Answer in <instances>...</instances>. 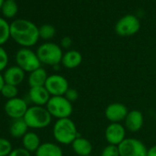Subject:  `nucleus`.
<instances>
[{
  "label": "nucleus",
  "instance_id": "obj_1",
  "mask_svg": "<svg viewBox=\"0 0 156 156\" xmlns=\"http://www.w3.org/2000/svg\"><path fill=\"white\" fill-rule=\"evenodd\" d=\"M10 38L22 48H30L40 39L39 28L28 20H15L10 23Z\"/></svg>",
  "mask_w": 156,
  "mask_h": 156
},
{
  "label": "nucleus",
  "instance_id": "obj_2",
  "mask_svg": "<svg viewBox=\"0 0 156 156\" xmlns=\"http://www.w3.org/2000/svg\"><path fill=\"white\" fill-rule=\"evenodd\" d=\"M52 135L56 142L62 145H71L79 136L75 123L70 118L56 119L52 127Z\"/></svg>",
  "mask_w": 156,
  "mask_h": 156
},
{
  "label": "nucleus",
  "instance_id": "obj_3",
  "mask_svg": "<svg viewBox=\"0 0 156 156\" xmlns=\"http://www.w3.org/2000/svg\"><path fill=\"white\" fill-rule=\"evenodd\" d=\"M23 119L28 127L33 129H45L51 125L52 120V117L46 107L34 105L28 108Z\"/></svg>",
  "mask_w": 156,
  "mask_h": 156
},
{
  "label": "nucleus",
  "instance_id": "obj_4",
  "mask_svg": "<svg viewBox=\"0 0 156 156\" xmlns=\"http://www.w3.org/2000/svg\"><path fill=\"white\" fill-rule=\"evenodd\" d=\"M36 53L41 62V64L49 66H56L62 62V48L53 42H45L40 45L36 51Z\"/></svg>",
  "mask_w": 156,
  "mask_h": 156
},
{
  "label": "nucleus",
  "instance_id": "obj_5",
  "mask_svg": "<svg viewBox=\"0 0 156 156\" xmlns=\"http://www.w3.org/2000/svg\"><path fill=\"white\" fill-rule=\"evenodd\" d=\"M46 108L51 117L57 119L70 118L73 111V103L70 102L64 96L51 97L46 105Z\"/></svg>",
  "mask_w": 156,
  "mask_h": 156
},
{
  "label": "nucleus",
  "instance_id": "obj_6",
  "mask_svg": "<svg viewBox=\"0 0 156 156\" xmlns=\"http://www.w3.org/2000/svg\"><path fill=\"white\" fill-rule=\"evenodd\" d=\"M16 64L25 73H31L41 67V62L36 53L30 48L20 49L15 55Z\"/></svg>",
  "mask_w": 156,
  "mask_h": 156
},
{
  "label": "nucleus",
  "instance_id": "obj_7",
  "mask_svg": "<svg viewBox=\"0 0 156 156\" xmlns=\"http://www.w3.org/2000/svg\"><path fill=\"white\" fill-rule=\"evenodd\" d=\"M120 156H147L148 148L136 138H126L119 146Z\"/></svg>",
  "mask_w": 156,
  "mask_h": 156
},
{
  "label": "nucleus",
  "instance_id": "obj_8",
  "mask_svg": "<svg viewBox=\"0 0 156 156\" xmlns=\"http://www.w3.org/2000/svg\"><path fill=\"white\" fill-rule=\"evenodd\" d=\"M44 87L51 97L64 96L67 90L70 88L68 80L64 76L58 73L50 74Z\"/></svg>",
  "mask_w": 156,
  "mask_h": 156
},
{
  "label": "nucleus",
  "instance_id": "obj_9",
  "mask_svg": "<svg viewBox=\"0 0 156 156\" xmlns=\"http://www.w3.org/2000/svg\"><path fill=\"white\" fill-rule=\"evenodd\" d=\"M140 29V23L137 17L126 15L121 18L115 26V31L122 37H129L136 34Z\"/></svg>",
  "mask_w": 156,
  "mask_h": 156
},
{
  "label": "nucleus",
  "instance_id": "obj_10",
  "mask_svg": "<svg viewBox=\"0 0 156 156\" xmlns=\"http://www.w3.org/2000/svg\"><path fill=\"white\" fill-rule=\"evenodd\" d=\"M28 103L25 99L18 97L9 100H7L4 106V110L7 116L13 119H23L28 108Z\"/></svg>",
  "mask_w": 156,
  "mask_h": 156
},
{
  "label": "nucleus",
  "instance_id": "obj_11",
  "mask_svg": "<svg viewBox=\"0 0 156 156\" xmlns=\"http://www.w3.org/2000/svg\"><path fill=\"white\" fill-rule=\"evenodd\" d=\"M126 128L120 123H110L105 129V138L108 144L119 146L126 139Z\"/></svg>",
  "mask_w": 156,
  "mask_h": 156
},
{
  "label": "nucleus",
  "instance_id": "obj_12",
  "mask_svg": "<svg viewBox=\"0 0 156 156\" xmlns=\"http://www.w3.org/2000/svg\"><path fill=\"white\" fill-rule=\"evenodd\" d=\"M129 110L122 103H111L105 109V117L110 123H120L125 120Z\"/></svg>",
  "mask_w": 156,
  "mask_h": 156
},
{
  "label": "nucleus",
  "instance_id": "obj_13",
  "mask_svg": "<svg viewBox=\"0 0 156 156\" xmlns=\"http://www.w3.org/2000/svg\"><path fill=\"white\" fill-rule=\"evenodd\" d=\"M3 77L6 84L18 87L20 84H22L23 81L25 80L26 73L16 64L9 66L3 72Z\"/></svg>",
  "mask_w": 156,
  "mask_h": 156
},
{
  "label": "nucleus",
  "instance_id": "obj_14",
  "mask_svg": "<svg viewBox=\"0 0 156 156\" xmlns=\"http://www.w3.org/2000/svg\"><path fill=\"white\" fill-rule=\"evenodd\" d=\"M125 128L127 130L130 132H137L141 129L143 123H144V117L143 114L137 109H133L129 111L125 120Z\"/></svg>",
  "mask_w": 156,
  "mask_h": 156
},
{
  "label": "nucleus",
  "instance_id": "obj_15",
  "mask_svg": "<svg viewBox=\"0 0 156 156\" xmlns=\"http://www.w3.org/2000/svg\"><path fill=\"white\" fill-rule=\"evenodd\" d=\"M29 99L34 106L46 107L47 103L51 98V95L45 88V87H30L29 90Z\"/></svg>",
  "mask_w": 156,
  "mask_h": 156
},
{
  "label": "nucleus",
  "instance_id": "obj_16",
  "mask_svg": "<svg viewBox=\"0 0 156 156\" xmlns=\"http://www.w3.org/2000/svg\"><path fill=\"white\" fill-rule=\"evenodd\" d=\"M83 62V56L82 54L75 50H70L67 51L62 55V65L69 70L75 69L79 66Z\"/></svg>",
  "mask_w": 156,
  "mask_h": 156
},
{
  "label": "nucleus",
  "instance_id": "obj_17",
  "mask_svg": "<svg viewBox=\"0 0 156 156\" xmlns=\"http://www.w3.org/2000/svg\"><path fill=\"white\" fill-rule=\"evenodd\" d=\"M72 149L78 156H88L93 151L92 143L86 138L78 136L71 144Z\"/></svg>",
  "mask_w": 156,
  "mask_h": 156
},
{
  "label": "nucleus",
  "instance_id": "obj_18",
  "mask_svg": "<svg viewBox=\"0 0 156 156\" xmlns=\"http://www.w3.org/2000/svg\"><path fill=\"white\" fill-rule=\"evenodd\" d=\"M48 73L43 67H40L35 71L29 73L28 76V84L30 87H44L48 79Z\"/></svg>",
  "mask_w": 156,
  "mask_h": 156
},
{
  "label": "nucleus",
  "instance_id": "obj_19",
  "mask_svg": "<svg viewBox=\"0 0 156 156\" xmlns=\"http://www.w3.org/2000/svg\"><path fill=\"white\" fill-rule=\"evenodd\" d=\"M35 156H63V151L59 144L48 141L41 144Z\"/></svg>",
  "mask_w": 156,
  "mask_h": 156
},
{
  "label": "nucleus",
  "instance_id": "obj_20",
  "mask_svg": "<svg viewBox=\"0 0 156 156\" xmlns=\"http://www.w3.org/2000/svg\"><path fill=\"white\" fill-rule=\"evenodd\" d=\"M21 143L24 149H26L30 152H34V153L41 144L40 136L34 131H28L23 136Z\"/></svg>",
  "mask_w": 156,
  "mask_h": 156
},
{
  "label": "nucleus",
  "instance_id": "obj_21",
  "mask_svg": "<svg viewBox=\"0 0 156 156\" xmlns=\"http://www.w3.org/2000/svg\"><path fill=\"white\" fill-rule=\"evenodd\" d=\"M29 127L25 122L24 119H13L9 126V133L13 138L20 139L23 138V136L29 131Z\"/></svg>",
  "mask_w": 156,
  "mask_h": 156
},
{
  "label": "nucleus",
  "instance_id": "obj_22",
  "mask_svg": "<svg viewBox=\"0 0 156 156\" xmlns=\"http://www.w3.org/2000/svg\"><path fill=\"white\" fill-rule=\"evenodd\" d=\"M19 11V6L16 1L13 0H6L1 9V12L6 19H13L16 17Z\"/></svg>",
  "mask_w": 156,
  "mask_h": 156
},
{
  "label": "nucleus",
  "instance_id": "obj_23",
  "mask_svg": "<svg viewBox=\"0 0 156 156\" xmlns=\"http://www.w3.org/2000/svg\"><path fill=\"white\" fill-rule=\"evenodd\" d=\"M10 39V24L0 17V46H3Z\"/></svg>",
  "mask_w": 156,
  "mask_h": 156
},
{
  "label": "nucleus",
  "instance_id": "obj_24",
  "mask_svg": "<svg viewBox=\"0 0 156 156\" xmlns=\"http://www.w3.org/2000/svg\"><path fill=\"white\" fill-rule=\"evenodd\" d=\"M39 31H40V38L44 41H49V40L52 39L56 33L55 28L50 24L42 25L41 27L39 28Z\"/></svg>",
  "mask_w": 156,
  "mask_h": 156
},
{
  "label": "nucleus",
  "instance_id": "obj_25",
  "mask_svg": "<svg viewBox=\"0 0 156 156\" xmlns=\"http://www.w3.org/2000/svg\"><path fill=\"white\" fill-rule=\"evenodd\" d=\"M0 94L2 95V97H4L8 100H9V99L18 98V96H19V88L16 86L5 84L2 90H1V92H0Z\"/></svg>",
  "mask_w": 156,
  "mask_h": 156
},
{
  "label": "nucleus",
  "instance_id": "obj_26",
  "mask_svg": "<svg viewBox=\"0 0 156 156\" xmlns=\"http://www.w3.org/2000/svg\"><path fill=\"white\" fill-rule=\"evenodd\" d=\"M12 150L13 146L10 140L0 137V156H9Z\"/></svg>",
  "mask_w": 156,
  "mask_h": 156
},
{
  "label": "nucleus",
  "instance_id": "obj_27",
  "mask_svg": "<svg viewBox=\"0 0 156 156\" xmlns=\"http://www.w3.org/2000/svg\"><path fill=\"white\" fill-rule=\"evenodd\" d=\"M9 57L8 51L3 48V46H0V73H2L9 66Z\"/></svg>",
  "mask_w": 156,
  "mask_h": 156
},
{
  "label": "nucleus",
  "instance_id": "obj_28",
  "mask_svg": "<svg viewBox=\"0 0 156 156\" xmlns=\"http://www.w3.org/2000/svg\"><path fill=\"white\" fill-rule=\"evenodd\" d=\"M100 156H120L119 147L116 145L108 144L101 151Z\"/></svg>",
  "mask_w": 156,
  "mask_h": 156
},
{
  "label": "nucleus",
  "instance_id": "obj_29",
  "mask_svg": "<svg viewBox=\"0 0 156 156\" xmlns=\"http://www.w3.org/2000/svg\"><path fill=\"white\" fill-rule=\"evenodd\" d=\"M64 97H65L70 102L73 103V102H75V101L78 99V98H79V93H78V91H77L75 88L70 87V88L67 90V92L65 93Z\"/></svg>",
  "mask_w": 156,
  "mask_h": 156
},
{
  "label": "nucleus",
  "instance_id": "obj_30",
  "mask_svg": "<svg viewBox=\"0 0 156 156\" xmlns=\"http://www.w3.org/2000/svg\"><path fill=\"white\" fill-rule=\"evenodd\" d=\"M9 156H31V152H30L23 147L15 148L12 150V151L9 153Z\"/></svg>",
  "mask_w": 156,
  "mask_h": 156
},
{
  "label": "nucleus",
  "instance_id": "obj_31",
  "mask_svg": "<svg viewBox=\"0 0 156 156\" xmlns=\"http://www.w3.org/2000/svg\"><path fill=\"white\" fill-rule=\"evenodd\" d=\"M73 41L70 37H63L61 41V47L63 49H69L72 46Z\"/></svg>",
  "mask_w": 156,
  "mask_h": 156
},
{
  "label": "nucleus",
  "instance_id": "obj_32",
  "mask_svg": "<svg viewBox=\"0 0 156 156\" xmlns=\"http://www.w3.org/2000/svg\"><path fill=\"white\" fill-rule=\"evenodd\" d=\"M147 156H156V145H153L148 149Z\"/></svg>",
  "mask_w": 156,
  "mask_h": 156
},
{
  "label": "nucleus",
  "instance_id": "obj_33",
  "mask_svg": "<svg viewBox=\"0 0 156 156\" xmlns=\"http://www.w3.org/2000/svg\"><path fill=\"white\" fill-rule=\"evenodd\" d=\"M5 84L6 83H5V80H4V77H3V73H0V92H1V90H2Z\"/></svg>",
  "mask_w": 156,
  "mask_h": 156
},
{
  "label": "nucleus",
  "instance_id": "obj_34",
  "mask_svg": "<svg viewBox=\"0 0 156 156\" xmlns=\"http://www.w3.org/2000/svg\"><path fill=\"white\" fill-rule=\"evenodd\" d=\"M5 1H6V0H0V10H1V9H2V7H3Z\"/></svg>",
  "mask_w": 156,
  "mask_h": 156
},
{
  "label": "nucleus",
  "instance_id": "obj_35",
  "mask_svg": "<svg viewBox=\"0 0 156 156\" xmlns=\"http://www.w3.org/2000/svg\"><path fill=\"white\" fill-rule=\"evenodd\" d=\"M13 1H16V0H13Z\"/></svg>",
  "mask_w": 156,
  "mask_h": 156
}]
</instances>
